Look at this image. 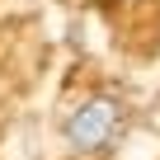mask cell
Masks as SVG:
<instances>
[{"instance_id": "1", "label": "cell", "mask_w": 160, "mask_h": 160, "mask_svg": "<svg viewBox=\"0 0 160 160\" xmlns=\"http://www.w3.org/2000/svg\"><path fill=\"white\" fill-rule=\"evenodd\" d=\"M127 132V104L118 94H85L61 118V141L75 155H104Z\"/></svg>"}]
</instances>
